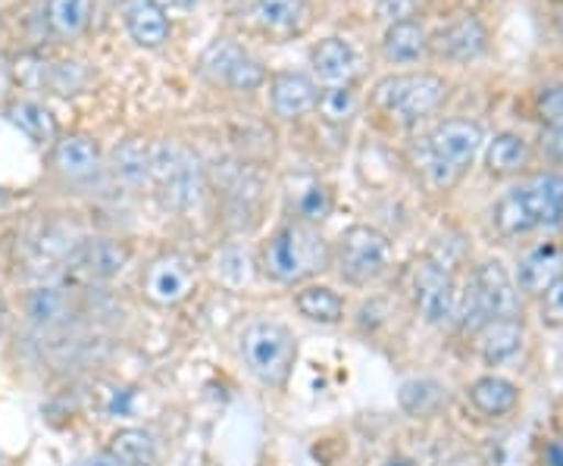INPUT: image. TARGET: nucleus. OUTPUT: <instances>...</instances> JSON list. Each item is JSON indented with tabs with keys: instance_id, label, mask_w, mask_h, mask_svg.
<instances>
[{
	"instance_id": "nucleus-1",
	"label": "nucleus",
	"mask_w": 563,
	"mask_h": 466,
	"mask_svg": "<svg viewBox=\"0 0 563 466\" xmlns=\"http://www.w3.org/2000/svg\"><path fill=\"white\" fill-rule=\"evenodd\" d=\"M488 223L501 238H526L563 225V176L532 173L514 182L488 210Z\"/></svg>"
},
{
	"instance_id": "nucleus-2",
	"label": "nucleus",
	"mask_w": 563,
	"mask_h": 466,
	"mask_svg": "<svg viewBox=\"0 0 563 466\" xmlns=\"http://www.w3.org/2000/svg\"><path fill=\"white\" fill-rule=\"evenodd\" d=\"M257 266L273 285L301 288L317 282L325 269H332V244L322 238L317 225L288 220L263 238L257 251Z\"/></svg>"
},
{
	"instance_id": "nucleus-3",
	"label": "nucleus",
	"mask_w": 563,
	"mask_h": 466,
	"mask_svg": "<svg viewBox=\"0 0 563 466\" xmlns=\"http://www.w3.org/2000/svg\"><path fill=\"white\" fill-rule=\"evenodd\" d=\"M483 144L485 132L479 122L444 120L413 147L417 169L432 191H451L479 157Z\"/></svg>"
},
{
	"instance_id": "nucleus-4",
	"label": "nucleus",
	"mask_w": 563,
	"mask_h": 466,
	"mask_svg": "<svg viewBox=\"0 0 563 466\" xmlns=\"http://www.w3.org/2000/svg\"><path fill=\"white\" fill-rule=\"evenodd\" d=\"M504 317H520V291L501 260H483L473 266V273L461 285V307L454 325L473 335L485 323Z\"/></svg>"
},
{
	"instance_id": "nucleus-5",
	"label": "nucleus",
	"mask_w": 563,
	"mask_h": 466,
	"mask_svg": "<svg viewBox=\"0 0 563 466\" xmlns=\"http://www.w3.org/2000/svg\"><path fill=\"white\" fill-rule=\"evenodd\" d=\"M242 360L266 388H285L298 366V339L276 320H254L242 332Z\"/></svg>"
},
{
	"instance_id": "nucleus-6",
	"label": "nucleus",
	"mask_w": 563,
	"mask_h": 466,
	"mask_svg": "<svg viewBox=\"0 0 563 466\" xmlns=\"http://www.w3.org/2000/svg\"><path fill=\"white\" fill-rule=\"evenodd\" d=\"M395 264V247L376 225H347L332 244V269L351 288H369Z\"/></svg>"
},
{
	"instance_id": "nucleus-7",
	"label": "nucleus",
	"mask_w": 563,
	"mask_h": 466,
	"mask_svg": "<svg viewBox=\"0 0 563 466\" xmlns=\"http://www.w3.org/2000/svg\"><path fill=\"white\" fill-rule=\"evenodd\" d=\"M151 185L166 210H195L203 198V166L198 154H191L179 142L151 144Z\"/></svg>"
},
{
	"instance_id": "nucleus-8",
	"label": "nucleus",
	"mask_w": 563,
	"mask_h": 466,
	"mask_svg": "<svg viewBox=\"0 0 563 466\" xmlns=\"http://www.w3.org/2000/svg\"><path fill=\"white\" fill-rule=\"evenodd\" d=\"M448 98V81L435 73H395L373 88V107L398 125H417Z\"/></svg>"
},
{
	"instance_id": "nucleus-9",
	"label": "nucleus",
	"mask_w": 563,
	"mask_h": 466,
	"mask_svg": "<svg viewBox=\"0 0 563 466\" xmlns=\"http://www.w3.org/2000/svg\"><path fill=\"white\" fill-rule=\"evenodd\" d=\"M410 301L426 325L448 329L457 323L461 282L457 276L432 257H420L410 269Z\"/></svg>"
},
{
	"instance_id": "nucleus-10",
	"label": "nucleus",
	"mask_w": 563,
	"mask_h": 466,
	"mask_svg": "<svg viewBox=\"0 0 563 466\" xmlns=\"http://www.w3.org/2000/svg\"><path fill=\"white\" fill-rule=\"evenodd\" d=\"M198 273L181 254H161L141 273V295L154 307H179L191 298Z\"/></svg>"
},
{
	"instance_id": "nucleus-11",
	"label": "nucleus",
	"mask_w": 563,
	"mask_h": 466,
	"mask_svg": "<svg viewBox=\"0 0 563 466\" xmlns=\"http://www.w3.org/2000/svg\"><path fill=\"white\" fill-rule=\"evenodd\" d=\"M473 351L476 357L488 366L492 373L498 366H507L517 360L526 347V323L523 317H504V320H492L483 329H476L473 335Z\"/></svg>"
},
{
	"instance_id": "nucleus-12",
	"label": "nucleus",
	"mask_w": 563,
	"mask_h": 466,
	"mask_svg": "<svg viewBox=\"0 0 563 466\" xmlns=\"http://www.w3.org/2000/svg\"><path fill=\"white\" fill-rule=\"evenodd\" d=\"M563 276V244L561 242H536L517 264L514 285L520 298L539 301L551 285Z\"/></svg>"
},
{
	"instance_id": "nucleus-13",
	"label": "nucleus",
	"mask_w": 563,
	"mask_h": 466,
	"mask_svg": "<svg viewBox=\"0 0 563 466\" xmlns=\"http://www.w3.org/2000/svg\"><path fill=\"white\" fill-rule=\"evenodd\" d=\"M488 47V32L476 16L463 13L457 20H451L442 25L435 35H429V51L448 63H470L476 57H483Z\"/></svg>"
},
{
	"instance_id": "nucleus-14",
	"label": "nucleus",
	"mask_w": 563,
	"mask_h": 466,
	"mask_svg": "<svg viewBox=\"0 0 563 466\" xmlns=\"http://www.w3.org/2000/svg\"><path fill=\"white\" fill-rule=\"evenodd\" d=\"M47 160H51V169L66 182H85L103 166V151L91 135L73 132V135H60L51 144Z\"/></svg>"
},
{
	"instance_id": "nucleus-15",
	"label": "nucleus",
	"mask_w": 563,
	"mask_h": 466,
	"mask_svg": "<svg viewBox=\"0 0 563 466\" xmlns=\"http://www.w3.org/2000/svg\"><path fill=\"white\" fill-rule=\"evenodd\" d=\"M317 101H320V88L303 73L285 69V73H276L269 79V107L279 120H303L307 113L317 110Z\"/></svg>"
},
{
	"instance_id": "nucleus-16",
	"label": "nucleus",
	"mask_w": 563,
	"mask_h": 466,
	"mask_svg": "<svg viewBox=\"0 0 563 466\" xmlns=\"http://www.w3.org/2000/svg\"><path fill=\"white\" fill-rule=\"evenodd\" d=\"M520 398H523L520 386L514 379L501 376V373H483V376H476L466 386V401L485 420H504V417H510L520 407Z\"/></svg>"
},
{
	"instance_id": "nucleus-17",
	"label": "nucleus",
	"mask_w": 563,
	"mask_h": 466,
	"mask_svg": "<svg viewBox=\"0 0 563 466\" xmlns=\"http://www.w3.org/2000/svg\"><path fill=\"white\" fill-rule=\"evenodd\" d=\"M310 69H313V79L322 81L325 88L354 85L357 54L344 38H322L320 44L310 47Z\"/></svg>"
},
{
	"instance_id": "nucleus-18",
	"label": "nucleus",
	"mask_w": 563,
	"mask_h": 466,
	"mask_svg": "<svg viewBox=\"0 0 563 466\" xmlns=\"http://www.w3.org/2000/svg\"><path fill=\"white\" fill-rule=\"evenodd\" d=\"M125 260H129V251L113 238H88L69 254V266L81 273L85 279H95V282L120 276Z\"/></svg>"
},
{
	"instance_id": "nucleus-19",
	"label": "nucleus",
	"mask_w": 563,
	"mask_h": 466,
	"mask_svg": "<svg viewBox=\"0 0 563 466\" xmlns=\"http://www.w3.org/2000/svg\"><path fill=\"white\" fill-rule=\"evenodd\" d=\"M122 22L139 47L157 51L169 41V16L157 0H129L122 7Z\"/></svg>"
},
{
	"instance_id": "nucleus-20",
	"label": "nucleus",
	"mask_w": 563,
	"mask_h": 466,
	"mask_svg": "<svg viewBox=\"0 0 563 466\" xmlns=\"http://www.w3.org/2000/svg\"><path fill=\"white\" fill-rule=\"evenodd\" d=\"M7 122L13 129H20L29 142L41 144V147H51V144L60 138V122L51 113V107H44L35 98H16V101L7 103Z\"/></svg>"
},
{
	"instance_id": "nucleus-21",
	"label": "nucleus",
	"mask_w": 563,
	"mask_h": 466,
	"mask_svg": "<svg viewBox=\"0 0 563 466\" xmlns=\"http://www.w3.org/2000/svg\"><path fill=\"white\" fill-rule=\"evenodd\" d=\"M529 160H532V147L520 132H498L485 147V169L495 179L523 176Z\"/></svg>"
},
{
	"instance_id": "nucleus-22",
	"label": "nucleus",
	"mask_w": 563,
	"mask_h": 466,
	"mask_svg": "<svg viewBox=\"0 0 563 466\" xmlns=\"http://www.w3.org/2000/svg\"><path fill=\"white\" fill-rule=\"evenodd\" d=\"M295 310L310 323L342 325L347 317V301L332 285L307 282L295 291Z\"/></svg>"
},
{
	"instance_id": "nucleus-23",
	"label": "nucleus",
	"mask_w": 563,
	"mask_h": 466,
	"mask_svg": "<svg viewBox=\"0 0 563 466\" xmlns=\"http://www.w3.org/2000/svg\"><path fill=\"white\" fill-rule=\"evenodd\" d=\"M383 54L388 63L410 66L420 63L429 54V32L420 20L391 22L383 35Z\"/></svg>"
},
{
	"instance_id": "nucleus-24",
	"label": "nucleus",
	"mask_w": 563,
	"mask_h": 466,
	"mask_svg": "<svg viewBox=\"0 0 563 466\" xmlns=\"http://www.w3.org/2000/svg\"><path fill=\"white\" fill-rule=\"evenodd\" d=\"M254 13H257L263 32H269L276 38L301 35L310 25V3L307 0H261Z\"/></svg>"
},
{
	"instance_id": "nucleus-25",
	"label": "nucleus",
	"mask_w": 563,
	"mask_h": 466,
	"mask_svg": "<svg viewBox=\"0 0 563 466\" xmlns=\"http://www.w3.org/2000/svg\"><path fill=\"white\" fill-rule=\"evenodd\" d=\"M107 454H113L125 466H157L161 464V442L139 426H122L110 435V442L103 447Z\"/></svg>"
},
{
	"instance_id": "nucleus-26",
	"label": "nucleus",
	"mask_w": 563,
	"mask_h": 466,
	"mask_svg": "<svg viewBox=\"0 0 563 466\" xmlns=\"http://www.w3.org/2000/svg\"><path fill=\"white\" fill-rule=\"evenodd\" d=\"M332 203H335L332 191L320 179H303V182L295 185V191H288V213L295 223L320 229V223H325L332 213Z\"/></svg>"
},
{
	"instance_id": "nucleus-27",
	"label": "nucleus",
	"mask_w": 563,
	"mask_h": 466,
	"mask_svg": "<svg viewBox=\"0 0 563 466\" xmlns=\"http://www.w3.org/2000/svg\"><path fill=\"white\" fill-rule=\"evenodd\" d=\"M110 169H113V179L125 188L151 185V144L141 138L120 142L110 154Z\"/></svg>"
},
{
	"instance_id": "nucleus-28",
	"label": "nucleus",
	"mask_w": 563,
	"mask_h": 466,
	"mask_svg": "<svg viewBox=\"0 0 563 466\" xmlns=\"http://www.w3.org/2000/svg\"><path fill=\"white\" fill-rule=\"evenodd\" d=\"M95 3L91 0H47L44 3V25L54 38L73 41L91 25Z\"/></svg>"
},
{
	"instance_id": "nucleus-29",
	"label": "nucleus",
	"mask_w": 563,
	"mask_h": 466,
	"mask_svg": "<svg viewBox=\"0 0 563 466\" xmlns=\"http://www.w3.org/2000/svg\"><path fill=\"white\" fill-rule=\"evenodd\" d=\"M66 304H69V298H66V288L60 285H35V288H29V295H25V317L32 320L35 325H54L60 323L63 317H66Z\"/></svg>"
},
{
	"instance_id": "nucleus-30",
	"label": "nucleus",
	"mask_w": 563,
	"mask_h": 466,
	"mask_svg": "<svg viewBox=\"0 0 563 466\" xmlns=\"http://www.w3.org/2000/svg\"><path fill=\"white\" fill-rule=\"evenodd\" d=\"M444 401V388L442 382L435 379H410L404 382L401 391H398V404H401L404 413L410 417H432Z\"/></svg>"
},
{
	"instance_id": "nucleus-31",
	"label": "nucleus",
	"mask_w": 563,
	"mask_h": 466,
	"mask_svg": "<svg viewBox=\"0 0 563 466\" xmlns=\"http://www.w3.org/2000/svg\"><path fill=\"white\" fill-rule=\"evenodd\" d=\"M317 110L325 122L332 125H344L357 116L361 110V95L354 85H335V88H325L320 91V101H317Z\"/></svg>"
},
{
	"instance_id": "nucleus-32",
	"label": "nucleus",
	"mask_w": 563,
	"mask_h": 466,
	"mask_svg": "<svg viewBox=\"0 0 563 466\" xmlns=\"http://www.w3.org/2000/svg\"><path fill=\"white\" fill-rule=\"evenodd\" d=\"M222 85L239 91V95H251V91H257V88L266 85V66L257 57H251L247 51H242V57L232 63V69L225 73Z\"/></svg>"
},
{
	"instance_id": "nucleus-33",
	"label": "nucleus",
	"mask_w": 563,
	"mask_h": 466,
	"mask_svg": "<svg viewBox=\"0 0 563 466\" xmlns=\"http://www.w3.org/2000/svg\"><path fill=\"white\" fill-rule=\"evenodd\" d=\"M242 57V47L235 44V41L229 38H217L207 51H203L201 57V73L207 76L210 81H217V85H222V79H225V73L232 69V63Z\"/></svg>"
},
{
	"instance_id": "nucleus-34",
	"label": "nucleus",
	"mask_w": 563,
	"mask_h": 466,
	"mask_svg": "<svg viewBox=\"0 0 563 466\" xmlns=\"http://www.w3.org/2000/svg\"><path fill=\"white\" fill-rule=\"evenodd\" d=\"M41 85H47L57 95H76L81 85H85V73L79 69V63H54V66L44 63Z\"/></svg>"
},
{
	"instance_id": "nucleus-35",
	"label": "nucleus",
	"mask_w": 563,
	"mask_h": 466,
	"mask_svg": "<svg viewBox=\"0 0 563 466\" xmlns=\"http://www.w3.org/2000/svg\"><path fill=\"white\" fill-rule=\"evenodd\" d=\"M536 113L539 120L554 132V129H563V85H548L539 91L536 98Z\"/></svg>"
},
{
	"instance_id": "nucleus-36",
	"label": "nucleus",
	"mask_w": 563,
	"mask_h": 466,
	"mask_svg": "<svg viewBox=\"0 0 563 466\" xmlns=\"http://www.w3.org/2000/svg\"><path fill=\"white\" fill-rule=\"evenodd\" d=\"M429 0H376V16L383 22H404V20H417L420 10Z\"/></svg>"
},
{
	"instance_id": "nucleus-37",
	"label": "nucleus",
	"mask_w": 563,
	"mask_h": 466,
	"mask_svg": "<svg viewBox=\"0 0 563 466\" xmlns=\"http://www.w3.org/2000/svg\"><path fill=\"white\" fill-rule=\"evenodd\" d=\"M539 317L548 329H563V276L539 298Z\"/></svg>"
},
{
	"instance_id": "nucleus-38",
	"label": "nucleus",
	"mask_w": 563,
	"mask_h": 466,
	"mask_svg": "<svg viewBox=\"0 0 563 466\" xmlns=\"http://www.w3.org/2000/svg\"><path fill=\"white\" fill-rule=\"evenodd\" d=\"M544 466H563V439H551L548 445H544Z\"/></svg>"
},
{
	"instance_id": "nucleus-39",
	"label": "nucleus",
	"mask_w": 563,
	"mask_h": 466,
	"mask_svg": "<svg viewBox=\"0 0 563 466\" xmlns=\"http://www.w3.org/2000/svg\"><path fill=\"white\" fill-rule=\"evenodd\" d=\"M10 85H13V66H7V60H0V103L7 101Z\"/></svg>"
},
{
	"instance_id": "nucleus-40",
	"label": "nucleus",
	"mask_w": 563,
	"mask_h": 466,
	"mask_svg": "<svg viewBox=\"0 0 563 466\" xmlns=\"http://www.w3.org/2000/svg\"><path fill=\"white\" fill-rule=\"evenodd\" d=\"M548 151L563 163V129H554V132H548Z\"/></svg>"
},
{
	"instance_id": "nucleus-41",
	"label": "nucleus",
	"mask_w": 563,
	"mask_h": 466,
	"mask_svg": "<svg viewBox=\"0 0 563 466\" xmlns=\"http://www.w3.org/2000/svg\"><path fill=\"white\" fill-rule=\"evenodd\" d=\"M85 466H125V464H120V461H117L113 454H107V451H101V454L88 457V464H85Z\"/></svg>"
},
{
	"instance_id": "nucleus-42",
	"label": "nucleus",
	"mask_w": 563,
	"mask_h": 466,
	"mask_svg": "<svg viewBox=\"0 0 563 466\" xmlns=\"http://www.w3.org/2000/svg\"><path fill=\"white\" fill-rule=\"evenodd\" d=\"M157 3H161L163 10H166V7H179V10H191V7H195L198 0H157Z\"/></svg>"
},
{
	"instance_id": "nucleus-43",
	"label": "nucleus",
	"mask_w": 563,
	"mask_h": 466,
	"mask_svg": "<svg viewBox=\"0 0 563 466\" xmlns=\"http://www.w3.org/2000/svg\"><path fill=\"white\" fill-rule=\"evenodd\" d=\"M379 466H417L410 457H401V454H395V457H388V461H383Z\"/></svg>"
},
{
	"instance_id": "nucleus-44",
	"label": "nucleus",
	"mask_w": 563,
	"mask_h": 466,
	"mask_svg": "<svg viewBox=\"0 0 563 466\" xmlns=\"http://www.w3.org/2000/svg\"><path fill=\"white\" fill-rule=\"evenodd\" d=\"M558 22H561V35H563V13H561V20H558Z\"/></svg>"
},
{
	"instance_id": "nucleus-45",
	"label": "nucleus",
	"mask_w": 563,
	"mask_h": 466,
	"mask_svg": "<svg viewBox=\"0 0 563 466\" xmlns=\"http://www.w3.org/2000/svg\"><path fill=\"white\" fill-rule=\"evenodd\" d=\"M561 439H563V429H561Z\"/></svg>"
}]
</instances>
